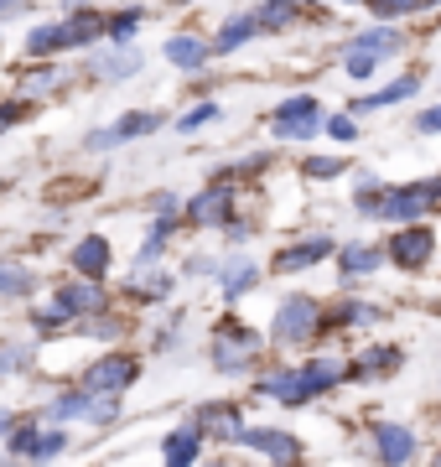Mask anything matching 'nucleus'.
<instances>
[{
    "label": "nucleus",
    "mask_w": 441,
    "mask_h": 467,
    "mask_svg": "<svg viewBox=\"0 0 441 467\" xmlns=\"http://www.w3.org/2000/svg\"><path fill=\"white\" fill-rule=\"evenodd\" d=\"M94 36H104V16L99 11H73L63 21H42L26 32V57H52V52L68 47H88Z\"/></svg>",
    "instance_id": "1"
},
{
    "label": "nucleus",
    "mask_w": 441,
    "mask_h": 467,
    "mask_svg": "<svg viewBox=\"0 0 441 467\" xmlns=\"http://www.w3.org/2000/svg\"><path fill=\"white\" fill-rule=\"evenodd\" d=\"M395 52H400V32H390V26H369V32L354 36V47H348L343 67H348V78H374V67L385 63V57H395Z\"/></svg>",
    "instance_id": "2"
},
{
    "label": "nucleus",
    "mask_w": 441,
    "mask_h": 467,
    "mask_svg": "<svg viewBox=\"0 0 441 467\" xmlns=\"http://www.w3.org/2000/svg\"><path fill=\"white\" fill-rule=\"evenodd\" d=\"M271 130L281 135V140H312V135L323 130V104L312 99V94H296V99L275 104Z\"/></svg>",
    "instance_id": "3"
},
{
    "label": "nucleus",
    "mask_w": 441,
    "mask_h": 467,
    "mask_svg": "<svg viewBox=\"0 0 441 467\" xmlns=\"http://www.w3.org/2000/svg\"><path fill=\"white\" fill-rule=\"evenodd\" d=\"M317 301L312 296H286L281 301V312H275V343H306V337L317 333Z\"/></svg>",
    "instance_id": "4"
},
{
    "label": "nucleus",
    "mask_w": 441,
    "mask_h": 467,
    "mask_svg": "<svg viewBox=\"0 0 441 467\" xmlns=\"http://www.w3.org/2000/svg\"><path fill=\"white\" fill-rule=\"evenodd\" d=\"M260 358V337L244 333V327H223L219 337H213V368H223V374H239V368H250Z\"/></svg>",
    "instance_id": "5"
},
{
    "label": "nucleus",
    "mask_w": 441,
    "mask_h": 467,
    "mask_svg": "<svg viewBox=\"0 0 441 467\" xmlns=\"http://www.w3.org/2000/svg\"><path fill=\"white\" fill-rule=\"evenodd\" d=\"M156 125H161V115H151V109H130V115L115 119V125L88 130L84 146H88V150H115V146H125V140H136V135H151Z\"/></svg>",
    "instance_id": "6"
},
{
    "label": "nucleus",
    "mask_w": 441,
    "mask_h": 467,
    "mask_svg": "<svg viewBox=\"0 0 441 467\" xmlns=\"http://www.w3.org/2000/svg\"><path fill=\"white\" fill-rule=\"evenodd\" d=\"M431 202H441V182H410V187L385 192V202H379L374 213L379 218H415V213H426Z\"/></svg>",
    "instance_id": "7"
},
{
    "label": "nucleus",
    "mask_w": 441,
    "mask_h": 467,
    "mask_svg": "<svg viewBox=\"0 0 441 467\" xmlns=\"http://www.w3.org/2000/svg\"><path fill=\"white\" fill-rule=\"evenodd\" d=\"M130 379H136V358L115 353V358H99V364L88 368V374H84V389H94V395H119Z\"/></svg>",
    "instance_id": "8"
},
{
    "label": "nucleus",
    "mask_w": 441,
    "mask_h": 467,
    "mask_svg": "<svg viewBox=\"0 0 441 467\" xmlns=\"http://www.w3.org/2000/svg\"><path fill=\"white\" fill-rule=\"evenodd\" d=\"M94 78H104V84H119V78H130V73H140V52L130 47V42H109V47L94 57V67H88Z\"/></svg>",
    "instance_id": "9"
},
{
    "label": "nucleus",
    "mask_w": 441,
    "mask_h": 467,
    "mask_svg": "<svg viewBox=\"0 0 441 467\" xmlns=\"http://www.w3.org/2000/svg\"><path fill=\"white\" fill-rule=\"evenodd\" d=\"M431 250H436L431 229H400V234H395V244H390V260H395V265H405V270H415V265L431 260Z\"/></svg>",
    "instance_id": "10"
},
{
    "label": "nucleus",
    "mask_w": 441,
    "mask_h": 467,
    "mask_svg": "<svg viewBox=\"0 0 441 467\" xmlns=\"http://www.w3.org/2000/svg\"><path fill=\"white\" fill-rule=\"evenodd\" d=\"M16 84H21V99H47V94H57V88L68 84V67L63 63H36V67L21 73Z\"/></svg>",
    "instance_id": "11"
},
{
    "label": "nucleus",
    "mask_w": 441,
    "mask_h": 467,
    "mask_svg": "<svg viewBox=\"0 0 441 467\" xmlns=\"http://www.w3.org/2000/svg\"><path fill=\"white\" fill-rule=\"evenodd\" d=\"M208 57H213V42H203V36H192V32H187V36H171V42H167V63L182 67V73H198Z\"/></svg>",
    "instance_id": "12"
},
{
    "label": "nucleus",
    "mask_w": 441,
    "mask_h": 467,
    "mask_svg": "<svg viewBox=\"0 0 441 467\" xmlns=\"http://www.w3.org/2000/svg\"><path fill=\"white\" fill-rule=\"evenodd\" d=\"M239 441H250L255 451H265L271 462H296V457H302V441L286 436V431H244Z\"/></svg>",
    "instance_id": "13"
},
{
    "label": "nucleus",
    "mask_w": 441,
    "mask_h": 467,
    "mask_svg": "<svg viewBox=\"0 0 441 467\" xmlns=\"http://www.w3.org/2000/svg\"><path fill=\"white\" fill-rule=\"evenodd\" d=\"M374 441H379V462H390V467H400V462L415 457V436H410L405 426H379Z\"/></svg>",
    "instance_id": "14"
},
{
    "label": "nucleus",
    "mask_w": 441,
    "mask_h": 467,
    "mask_svg": "<svg viewBox=\"0 0 441 467\" xmlns=\"http://www.w3.org/2000/svg\"><path fill=\"white\" fill-rule=\"evenodd\" d=\"M333 254V239H306V244H291V250L275 254V270H302V265H317Z\"/></svg>",
    "instance_id": "15"
},
{
    "label": "nucleus",
    "mask_w": 441,
    "mask_h": 467,
    "mask_svg": "<svg viewBox=\"0 0 441 467\" xmlns=\"http://www.w3.org/2000/svg\"><path fill=\"white\" fill-rule=\"evenodd\" d=\"M260 389H265V395H275L281 405H306V400H312L302 368H296V374H271V379H260Z\"/></svg>",
    "instance_id": "16"
},
{
    "label": "nucleus",
    "mask_w": 441,
    "mask_h": 467,
    "mask_svg": "<svg viewBox=\"0 0 441 467\" xmlns=\"http://www.w3.org/2000/svg\"><path fill=\"white\" fill-rule=\"evenodd\" d=\"M421 88V73H405V78H395V84H385L379 94H369V99H358L354 104V115H369V109H379V104H400V99H410Z\"/></svg>",
    "instance_id": "17"
},
{
    "label": "nucleus",
    "mask_w": 441,
    "mask_h": 467,
    "mask_svg": "<svg viewBox=\"0 0 441 467\" xmlns=\"http://www.w3.org/2000/svg\"><path fill=\"white\" fill-rule=\"evenodd\" d=\"M198 441H203V426H198V420H192V426H182V431H171L167 436V467H192Z\"/></svg>",
    "instance_id": "18"
},
{
    "label": "nucleus",
    "mask_w": 441,
    "mask_h": 467,
    "mask_svg": "<svg viewBox=\"0 0 441 467\" xmlns=\"http://www.w3.org/2000/svg\"><path fill=\"white\" fill-rule=\"evenodd\" d=\"M140 26H146V5H125V11H109L104 16V36L109 42H136Z\"/></svg>",
    "instance_id": "19"
},
{
    "label": "nucleus",
    "mask_w": 441,
    "mask_h": 467,
    "mask_svg": "<svg viewBox=\"0 0 441 467\" xmlns=\"http://www.w3.org/2000/svg\"><path fill=\"white\" fill-rule=\"evenodd\" d=\"M255 32H260V16H234V21H223L219 36H213V52H239Z\"/></svg>",
    "instance_id": "20"
},
{
    "label": "nucleus",
    "mask_w": 441,
    "mask_h": 467,
    "mask_svg": "<svg viewBox=\"0 0 441 467\" xmlns=\"http://www.w3.org/2000/svg\"><path fill=\"white\" fill-rule=\"evenodd\" d=\"M187 218H192V223H223V218H229V192H223V187H208L203 198L187 208Z\"/></svg>",
    "instance_id": "21"
},
{
    "label": "nucleus",
    "mask_w": 441,
    "mask_h": 467,
    "mask_svg": "<svg viewBox=\"0 0 441 467\" xmlns=\"http://www.w3.org/2000/svg\"><path fill=\"white\" fill-rule=\"evenodd\" d=\"M198 426H203V431H213V436H223V441L244 436V431H239V416L229 410V405H203V410H198Z\"/></svg>",
    "instance_id": "22"
},
{
    "label": "nucleus",
    "mask_w": 441,
    "mask_h": 467,
    "mask_svg": "<svg viewBox=\"0 0 441 467\" xmlns=\"http://www.w3.org/2000/svg\"><path fill=\"white\" fill-rule=\"evenodd\" d=\"M109 265V244L104 239H84L78 250H73V270H84V275H104Z\"/></svg>",
    "instance_id": "23"
},
{
    "label": "nucleus",
    "mask_w": 441,
    "mask_h": 467,
    "mask_svg": "<svg viewBox=\"0 0 441 467\" xmlns=\"http://www.w3.org/2000/svg\"><path fill=\"white\" fill-rule=\"evenodd\" d=\"M57 296H63L68 312H88V306H99V301H104V291L94 281H78V285H68V291H57Z\"/></svg>",
    "instance_id": "24"
},
{
    "label": "nucleus",
    "mask_w": 441,
    "mask_h": 467,
    "mask_svg": "<svg viewBox=\"0 0 441 467\" xmlns=\"http://www.w3.org/2000/svg\"><path fill=\"white\" fill-rule=\"evenodd\" d=\"M302 379H306V389H312V395H323L327 384H338V364H333V358H317V364L302 368Z\"/></svg>",
    "instance_id": "25"
},
{
    "label": "nucleus",
    "mask_w": 441,
    "mask_h": 467,
    "mask_svg": "<svg viewBox=\"0 0 441 467\" xmlns=\"http://www.w3.org/2000/svg\"><path fill=\"white\" fill-rule=\"evenodd\" d=\"M369 11L379 21H400V16H415V11H426V0H369Z\"/></svg>",
    "instance_id": "26"
},
{
    "label": "nucleus",
    "mask_w": 441,
    "mask_h": 467,
    "mask_svg": "<svg viewBox=\"0 0 441 467\" xmlns=\"http://www.w3.org/2000/svg\"><path fill=\"white\" fill-rule=\"evenodd\" d=\"M250 285H255V265H250V260H234V265L223 270V291H229V296H244Z\"/></svg>",
    "instance_id": "27"
},
{
    "label": "nucleus",
    "mask_w": 441,
    "mask_h": 467,
    "mask_svg": "<svg viewBox=\"0 0 441 467\" xmlns=\"http://www.w3.org/2000/svg\"><path fill=\"white\" fill-rule=\"evenodd\" d=\"M395 364H400V353H395V348H374V353H364V358H358L354 374H390Z\"/></svg>",
    "instance_id": "28"
},
{
    "label": "nucleus",
    "mask_w": 441,
    "mask_h": 467,
    "mask_svg": "<svg viewBox=\"0 0 441 467\" xmlns=\"http://www.w3.org/2000/svg\"><path fill=\"white\" fill-rule=\"evenodd\" d=\"M223 115V109H219V104H192V109H187V115L182 119H177V130H203V125H213V119H219Z\"/></svg>",
    "instance_id": "29"
},
{
    "label": "nucleus",
    "mask_w": 441,
    "mask_h": 467,
    "mask_svg": "<svg viewBox=\"0 0 441 467\" xmlns=\"http://www.w3.org/2000/svg\"><path fill=\"white\" fill-rule=\"evenodd\" d=\"M68 447V431H36V447L26 462H42V457H57V451Z\"/></svg>",
    "instance_id": "30"
},
{
    "label": "nucleus",
    "mask_w": 441,
    "mask_h": 467,
    "mask_svg": "<svg viewBox=\"0 0 441 467\" xmlns=\"http://www.w3.org/2000/svg\"><path fill=\"white\" fill-rule=\"evenodd\" d=\"M88 395H94V389H88ZM88 395H57V400H52V420L84 416V410H88Z\"/></svg>",
    "instance_id": "31"
},
{
    "label": "nucleus",
    "mask_w": 441,
    "mask_h": 467,
    "mask_svg": "<svg viewBox=\"0 0 441 467\" xmlns=\"http://www.w3.org/2000/svg\"><path fill=\"white\" fill-rule=\"evenodd\" d=\"M374 265H379V250H348L343 254V270H348V275H369Z\"/></svg>",
    "instance_id": "32"
},
{
    "label": "nucleus",
    "mask_w": 441,
    "mask_h": 467,
    "mask_svg": "<svg viewBox=\"0 0 441 467\" xmlns=\"http://www.w3.org/2000/svg\"><path fill=\"white\" fill-rule=\"evenodd\" d=\"M63 322H73V312L63 306V296H52L42 312H36V327H63Z\"/></svg>",
    "instance_id": "33"
},
{
    "label": "nucleus",
    "mask_w": 441,
    "mask_h": 467,
    "mask_svg": "<svg viewBox=\"0 0 441 467\" xmlns=\"http://www.w3.org/2000/svg\"><path fill=\"white\" fill-rule=\"evenodd\" d=\"M26 291V270L21 265H0V296H21Z\"/></svg>",
    "instance_id": "34"
},
{
    "label": "nucleus",
    "mask_w": 441,
    "mask_h": 467,
    "mask_svg": "<svg viewBox=\"0 0 441 467\" xmlns=\"http://www.w3.org/2000/svg\"><path fill=\"white\" fill-rule=\"evenodd\" d=\"M167 291H171L167 275H146V270L136 275V296H167Z\"/></svg>",
    "instance_id": "35"
},
{
    "label": "nucleus",
    "mask_w": 441,
    "mask_h": 467,
    "mask_svg": "<svg viewBox=\"0 0 441 467\" xmlns=\"http://www.w3.org/2000/svg\"><path fill=\"white\" fill-rule=\"evenodd\" d=\"M32 447H36V426H16L11 431V451L16 457H32Z\"/></svg>",
    "instance_id": "36"
},
{
    "label": "nucleus",
    "mask_w": 441,
    "mask_h": 467,
    "mask_svg": "<svg viewBox=\"0 0 441 467\" xmlns=\"http://www.w3.org/2000/svg\"><path fill=\"white\" fill-rule=\"evenodd\" d=\"M327 135H333V140H354L358 125H354L348 115H333V119H327Z\"/></svg>",
    "instance_id": "37"
},
{
    "label": "nucleus",
    "mask_w": 441,
    "mask_h": 467,
    "mask_svg": "<svg viewBox=\"0 0 441 467\" xmlns=\"http://www.w3.org/2000/svg\"><path fill=\"white\" fill-rule=\"evenodd\" d=\"M16 119H26V99H21V104H0V130H5V125H16Z\"/></svg>",
    "instance_id": "38"
},
{
    "label": "nucleus",
    "mask_w": 441,
    "mask_h": 467,
    "mask_svg": "<svg viewBox=\"0 0 441 467\" xmlns=\"http://www.w3.org/2000/svg\"><path fill=\"white\" fill-rule=\"evenodd\" d=\"M415 130H426V135H436V130H441V104H436V109H426V115L415 119Z\"/></svg>",
    "instance_id": "39"
},
{
    "label": "nucleus",
    "mask_w": 441,
    "mask_h": 467,
    "mask_svg": "<svg viewBox=\"0 0 441 467\" xmlns=\"http://www.w3.org/2000/svg\"><path fill=\"white\" fill-rule=\"evenodd\" d=\"M343 161H333V156H323V161H312V177H338Z\"/></svg>",
    "instance_id": "40"
},
{
    "label": "nucleus",
    "mask_w": 441,
    "mask_h": 467,
    "mask_svg": "<svg viewBox=\"0 0 441 467\" xmlns=\"http://www.w3.org/2000/svg\"><path fill=\"white\" fill-rule=\"evenodd\" d=\"M374 306H343V322H369Z\"/></svg>",
    "instance_id": "41"
},
{
    "label": "nucleus",
    "mask_w": 441,
    "mask_h": 467,
    "mask_svg": "<svg viewBox=\"0 0 441 467\" xmlns=\"http://www.w3.org/2000/svg\"><path fill=\"white\" fill-rule=\"evenodd\" d=\"M11 11H21V0H0V21L11 16Z\"/></svg>",
    "instance_id": "42"
},
{
    "label": "nucleus",
    "mask_w": 441,
    "mask_h": 467,
    "mask_svg": "<svg viewBox=\"0 0 441 467\" xmlns=\"http://www.w3.org/2000/svg\"><path fill=\"white\" fill-rule=\"evenodd\" d=\"M265 5H302L306 11V5H317V0H265Z\"/></svg>",
    "instance_id": "43"
},
{
    "label": "nucleus",
    "mask_w": 441,
    "mask_h": 467,
    "mask_svg": "<svg viewBox=\"0 0 441 467\" xmlns=\"http://www.w3.org/2000/svg\"><path fill=\"white\" fill-rule=\"evenodd\" d=\"M5 426H11V416H5V410H0V431H5Z\"/></svg>",
    "instance_id": "44"
},
{
    "label": "nucleus",
    "mask_w": 441,
    "mask_h": 467,
    "mask_svg": "<svg viewBox=\"0 0 441 467\" xmlns=\"http://www.w3.org/2000/svg\"><path fill=\"white\" fill-rule=\"evenodd\" d=\"M343 5H369V0H343Z\"/></svg>",
    "instance_id": "45"
},
{
    "label": "nucleus",
    "mask_w": 441,
    "mask_h": 467,
    "mask_svg": "<svg viewBox=\"0 0 441 467\" xmlns=\"http://www.w3.org/2000/svg\"><path fill=\"white\" fill-rule=\"evenodd\" d=\"M431 467H441V451H436V462H431Z\"/></svg>",
    "instance_id": "46"
},
{
    "label": "nucleus",
    "mask_w": 441,
    "mask_h": 467,
    "mask_svg": "<svg viewBox=\"0 0 441 467\" xmlns=\"http://www.w3.org/2000/svg\"><path fill=\"white\" fill-rule=\"evenodd\" d=\"M426 5H441V0H426Z\"/></svg>",
    "instance_id": "47"
}]
</instances>
